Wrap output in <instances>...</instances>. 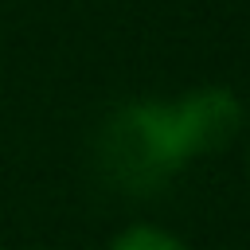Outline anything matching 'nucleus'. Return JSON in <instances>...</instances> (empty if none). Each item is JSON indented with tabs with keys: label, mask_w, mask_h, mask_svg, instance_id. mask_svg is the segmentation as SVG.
<instances>
[{
	"label": "nucleus",
	"mask_w": 250,
	"mask_h": 250,
	"mask_svg": "<svg viewBox=\"0 0 250 250\" xmlns=\"http://www.w3.org/2000/svg\"><path fill=\"white\" fill-rule=\"evenodd\" d=\"M102 172L125 191H156L180 168V152L168 133L164 102H129L109 113L98 137Z\"/></svg>",
	"instance_id": "obj_1"
},
{
	"label": "nucleus",
	"mask_w": 250,
	"mask_h": 250,
	"mask_svg": "<svg viewBox=\"0 0 250 250\" xmlns=\"http://www.w3.org/2000/svg\"><path fill=\"white\" fill-rule=\"evenodd\" d=\"M164 113H168L172 145H176V152H180L184 164L230 148L234 137L242 133V121H246L238 94L227 90V86L188 90L184 98L164 102Z\"/></svg>",
	"instance_id": "obj_2"
},
{
	"label": "nucleus",
	"mask_w": 250,
	"mask_h": 250,
	"mask_svg": "<svg viewBox=\"0 0 250 250\" xmlns=\"http://www.w3.org/2000/svg\"><path fill=\"white\" fill-rule=\"evenodd\" d=\"M109 250H188V242L156 223H133L109 242Z\"/></svg>",
	"instance_id": "obj_3"
},
{
	"label": "nucleus",
	"mask_w": 250,
	"mask_h": 250,
	"mask_svg": "<svg viewBox=\"0 0 250 250\" xmlns=\"http://www.w3.org/2000/svg\"><path fill=\"white\" fill-rule=\"evenodd\" d=\"M246 180H250V152H246Z\"/></svg>",
	"instance_id": "obj_4"
}]
</instances>
